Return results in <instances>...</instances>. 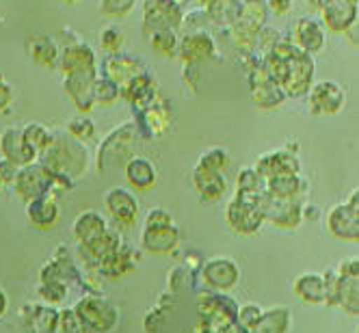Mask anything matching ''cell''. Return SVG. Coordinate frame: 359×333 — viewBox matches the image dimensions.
Segmentation results:
<instances>
[{
    "mask_svg": "<svg viewBox=\"0 0 359 333\" xmlns=\"http://www.w3.org/2000/svg\"><path fill=\"white\" fill-rule=\"evenodd\" d=\"M171 225V215L161 210V208H154L147 212V221H145V229H154V227H167Z\"/></svg>",
    "mask_w": 359,
    "mask_h": 333,
    "instance_id": "obj_33",
    "label": "cell"
},
{
    "mask_svg": "<svg viewBox=\"0 0 359 333\" xmlns=\"http://www.w3.org/2000/svg\"><path fill=\"white\" fill-rule=\"evenodd\" d=\"M359 193L353 191L351 199L344 203V206L333 208L329 215V229L338 238H348L355 240L359 236Z\"/></svg>",
    "mask_w": 359,
    "mask_h": 333,
    "instance_id": "obj_7",
    "label": "cell"
},
{
    "mask_svg": "<svg viewBox=\"0 0 359 333\" xmlns=\"http://www.w3.org/2000/svg\"><path fill=\"white\" fill-rule=\"evenodd\" d=\"M286 63H288V74H286L284 83L279 85V89L284 91V95L299 100L310 91L312 76H314V61L310 55H305L303 50L297 48L294 55Z\"/></svg>",
    "mask_w": 359,
    "mask_h": 333,
    "instance_id": "obj_1",
    "label": "cell"
},
{
    "mask_svg": "<svg viewBox=\"0 0 359 333\" xmlns=\"http://www.w3.org/2000/svg\"><path fill=\"white\" fill-rule=\"evenodd\" d=\"M104 203L111 212L113 219H117L119 223L123 225H130L135 223V217H137V210H139V203H137V197L130 195L126 189H111L107 195H104Z\"/></svg>",
    "mask_w": 359,
    "mask_h": 333,
    "instance_id": "obj_12",
    "label": "cell"
},
{
    "mask_svg": "<svg viewBox=\"0 0 359 333\" xmlns=\"http://www.w3.org/2000/svg\"><path fill=\"white\" fill-rule=\"evenodd\" d=\"M286 100L284 91L275 83H264L258 87H251V102L260 109H277Z\"/></svg>",
    "mask_w": 359,
    "mask_h": 333,
    "instance_id": "obj_21",
    "label": "cell"
},
{
    "mask_svg": "<svg viewBox=\"0 0 359 333\" xmlns=\"http://www.w3.org/2000/svg\"><path fill=\"white\" fill-rule=\"evenodd\" d=\"M243 3H253V0H243Z\"/></svg>",
    "mask_w": 359,
    "mask_h": 333,
    "instance_id": "obj_40",
    "label": "cell"
},
{
    "mask_svg": "<svg viewBox=\"0 0 359 333\" xmlns=\"http://www.w3.org/2000/svg\"><path fill=\"white\" fill-rule=\"evenodd\" d=\"M279 39H281V33H277L275 29H260L258 35H255V43L266 50H271Z\"/></svg>",
    "mask_w": 359,
    "mask_h": 333,
    "instance_id": "obj_34",
    "label": "cell"
},
{
    "mask_svg": "<svg viewBox=\"0 0 359 333\" xmlns=\"http://www.w3.org/2000/svg\"><path fill=\"white\" fill-rule=\"evenodd\" d=\"M100 48L104 50V53L109 55H117L121 53V48H123V41H126V35L119 27H115V24H109V27H104L100 31Z\"/></svg>",
    "mask_w": 359,
    "mask_h": 333,
    "instance_id": "obj_24",
    "label": "cell"
},
{
    "mask_svg": "<svg viewBox=\"0 0 359 333\" xmlns=\"http://www.w3.org/2000/svg\"><path fill=\"white\" fill-rule=\"evenodd\" d=\"M217 55V43L208 31H191L177 43V55L184 65H197L210 61Z\"/></svg>",
    "mask_w": 359,
    "mask_h": 333,
    "instance_id": "obj_5",
    "label": "cell"
},
{
    "mask_svg": "<svg viewBox=\"0 0 359 333\" xmlns=\"http://www.w3.org/2000/svg\"><path fill=\"white\" fill-rule=\"evenodd\" d=\"M79 316L83 318L85 325H89L97 331H107L115 325L117 310H113V307L102 299L87 297L83 303H79Z\"/></svg>",
    "mask_w": 359,
    "mask_h": 333,
    "instance_id": "obj_10",
    "label": "cell"
},
{
    "mask_svg": "<svg viewBox=\"0 0 359 333\" xmlns=\"http://www.w3.org/2000/svg\"><path fill=\"white\" fill-rule=\"evenodd\" d=\"M294 5V0H266V11L275 15H286Z\"/></svg>",
    "mask_w": 359,
    "mask_h": 333,
    "instance_id": "obj_35",
    "label": "cell"
},
{
    "mask_svg": "<svg viewBox=\"0 0 359 333\" xmlns=\"http://www.w3.org/2000/svg\"><path fill=\"white\" fill-rule=\"evenodd\" d=\"M126 177L135 189H151L154 182H156V167L143 156H133L126 163Z\"/></svg>",
    "mask_w": 359,
    "mask_h": 333,
    "instance_id": "obj_15",
    "label": "cell"
},
{
    "mask_svg": "<svg viewBox=\"0 0 359 333\" xmlns=\"http://www.w3.org/2000/svg\"><path fill=\"white\" fill-rule=\"evenodd\" d=\"M299 50H303L305 55H316L325 48V31L320 20L314 18H299L294 24L292 37H288Z\"/></svg>",
    "mask_w": 359,
    "mask_h": 333,
    "instance_id": "obj_8",
    "label": "cell"
},
{
    "mask_svg": "<svg viewBox=\"0 0 359 333\" xmlns=\"http://www.w3.org/2000/svg\"><path fill=\"white\" fill-rule=\"evenodd\" d=\"M227 221L232 223L238 232L251 234L260 227L262 215L255 210L251 203H245L243 199H234V203H229V208H227Z\"/></svg>",
    "mask_w": 359,
    "mask_h": 333,
    "instance_id": "obj_13",
    "label": "cell"
},
{
    "mask_svg": "<svg viewBox=\"0 0 359 333\" xmlns=\"http://www.w3.org/2000/svg\"><path fill=\"white\" fill-rule=\"evenodd\" d=\"M93 100H95V104H102V107L115 104L119 100V85L107 81L104 76H102V79H97L93 85Z\"/></svg>",
    "mask_w": 359,
    "mask_h": 333,
    "instance_id": "obj_26",
    "label": "cell"
},
{
    "mask_svg": "<svg viewBox=\"0 0 359 333\" xmlns=\"http://www.w3.org/2000/svg\"><path fill=\"white\" fill-rule=\"evenodd\" d=\"M184 20L182 7H177L173 0H147L143 11L145 33H154L158 29H180Z\"/></svg>",
    "mask_w": 359,
    "mask_h": 333,
    "instance_id": "obj_4",
    "label": "cell"
},
{
    "mask_svg": "<svg viewBox=\"0 0 359 333\" xmlns=\"http://www.w3.org/2000/svg\"><path fill=\"white\" fill-rule=\"evenodd\" d=\"M3 81H5V79H3V74H0V83H3Z\"/></svg>",
    "mask_w": 359,
    "mask_h": 333,
    "instance_id": "obj_39",
    "label": "cell"
},
{
    "mask_svg": "<svg viewBox=\"0 0 359 333\" xmlns=\"http://www.w3.org/2000/svg\"><path fill=\"white\" fill-rule=\"evenodd\" d=\"M227 165H229L227 151H225L223 147H212V149H208V151L203 154V156L199 158L197 169H201V171H217V173H221Z\"/></svg>",
    "mask_w": 359,
    "mask_h": 333,
    "instance_id": "obj_27",
    "label": "cell"
},
{
    "mask_svg": "<svg viewBox=\"0 0 359 333\" xmlns=\"http://www.w3.org/2000/svg\"><path fill=\"white\" fill-rule=\"evenodd\" d=\"M323 11V22L327 29L344 33L357 22V0H312Z\"/></svg>",
    "mask_w": 359,
    "mask_h": 333,
    "instance_id": "obj_6",
    "label": "cell"
},
{
    "mask_svg": "<svg viewBox=\"0 0 359 333\" xmlns=\"http://www.w3.org/2000/svg\"><path fill=\"white\" fill-rule=\"evenodd\" d=\"M143 72H145V67H143L141 59H137L133 55H123V53L111 55L104 61V65H102V76L115 85H123Z\"/></svg>",
    "mask_w": 359,
    "mask_h": 333,
    "instance_id": "obj_9",
    "label": "cell"
},
{
    "mask_svg": "<svg viewBox=\"0 0 359 333\" xmlns=\"http://www.w3.org/2000/svg\"><path fill=\"white\" fill-rule=\"evenodd\" d=\"M260 318H262V310L258 305H245L243 310L238 312V320L247 329H255V325L260 322Z\"/></svg>",
    "mask_w": 359,
    "mask_h": 333,
    "instance_id": "obj_31",
    "label": "cell"
},
{
    "mask_svg": "<svg viewBox=\"0 0 359 333\" xmlns=\"http://www.w3.org/2000/svg\"><path fill=\"white\" fill-rule=\"evenodd\" d=\"M67 132H69V137H74L76 141H87V139L93 137L95 125H93V121H91L89 117H76V119L69 121Z\"/></svg>",
    "mask_w": 359,
    "mask_h": 333,
    "instance_id": "obj_29",
    "label": "cell"
},
{
    "mask_svg": "<svg viewBox=\"0 0 359 333\" xmlns=\"http://www.w3.org/2000/svg\"><path fill=\"white\" fill-rule=\"evenodd\" d=\"M297 294L301 299H305L307 303H320L323 299H327V284L325 279L318 275H303L297 279Z\"/></svg>",
    "mask_w": 359,
    "mask_h": 333,
    "instance_id": "obj_19",
    "label": "cell"
},
{
    "mask_svg": "<svg viewBox=\"0 0 359 333\" xmlns=\"http://www.w3.org/2000/svg\"><path fill=\"white\" fill-rule=\"evenodd\" d=\"M59 69L63 74L74 72V69H87V67H97L95 61V53L93 48L85 41H76L65 46L61 53H59Z\"/></svg>",
    "mask_w": 359,
    "mask_h": 333,
    "instance_id": "obj_11",
    "label": "cell"
},
{
    "mask_svg": "<svg viewBox=\"0 0 359 333\" xmlns=\"http://www.w3.org/2000/svg\"><path fill=\"white\" fill-rule=\"evenodd\" d=\"M65 5H74V3H79V0H63Z\"/></svg>",
    "mask_w": 359,
    "mask_h": 333,
    "instance_id": "obj_38",
    "label": "cell"
},
{
    "mask_svg": "<svg viewBox=\"0 0 359 333\" xmlns=\"http://www.w3.org/2000/svg\"><path fill=\"white\" fill-rule=\"evenodd\" d=\"M74 232H76V236H79V240L85 245V243H89V240H93V238H97L107 232V221L100 212L89 210V212L79 217V221H76V225H74Z\"/></svg>",
    "mask_w": 359,
    "mask_h": 333,
    "instance_id": "obj_18",
    "label": "cell"
},
{
    "mask_svg": "<svg viewBox=\"0 0 359 333\" xmlns=\"http://www.w3.org/2000/svg\"><path fill=\"white\" fill-rule=\"evenodd\" d=\"M139 115H141V123L145 128V132L149 137H163L171 125V115L163 102H156V104H151Z\"/></svg>",
    "mask_w": 359,
    "mask_h": 333,
    "instance_id": "obj_16",
    "label": "cell"
},
{
    "mask_svg": "<svg viewBox=\"0 0 359 333\" xmlns=\"http://www.w3.org/2000/svg\"><path fill=\"white\" fill-rule=\"evenodd\" d=\"M288 318H290V312L275 310L269 316L260 318V322L255 325V331H258V333H284L286 327H288Z\"/></svg>",
    "mask_w": 359,
    "mask_h": 333,
    "instance_id": "obj_25",
    "label": "cell"
},
{
    "mask_svg": "<svg viewBox=\"0 0 359 333\" xmlns=\"http://www.w3.org/2000/svg\"><path fill=\"white\" fill-rule=\"evenodd\" d=\"M203 279L212 288H232L238 281V266L225 258L212 260L206 269H203Z\"/></svg>",
    "mask_w": 359,
    "mask_h": 333,
    "instance_id": "obj_14",
    "label": "cell"
},
{
    "mask_svg": "<svg viewBox=\"0 0 359 333\" xmlns=\"http://www.w3.org/2000/svg\"><path fill=\"white\" fill-rule=\"evenodd\" d=\"M344 104H346V91L333 81H320L307 93V109H310L312 115L333 117L344 109Z\"/></svg>",
    "mask_w": 359,
    "mask_h": 333,
    "instance_id": "obj_2",
    "label": "cell"
},
{
    "mask_svg": "<svg viewBox=\"0 0 359 333\" xmlns=\"http://www.w3.org/2000/svg\"><path fill=\"white\" fill-rule=\"evenodd\" d=\"M29 53H31V57H33L35 63L53 67L59 61V53H61V50H59V46L53 39H50V37H35L31 41V46H29Z\"/></svg>",
    "mask_w": 359,
    "mask_h": 333,
    "instance_id": "obj_20",
    "label": "cell"
},
{
    "mask_svg": "<svg viewBox=\"0 0 359 333\" xmlns=\"http://www.w3.org/2000/svg\"><path fill=\"white\" fill-rule=\"evenodd\" d=\"M9 102H11V89L5 83H0V109H5Z\"/></svg>",
    "mask_w": 359,
    "mask_h": 333,
    "instance_id": "obj_36",
    "label": "cell"
},
{
    "mask_svg": "<svg viewBox=\"0 0 359 333\" xmlns=\"http://www.w3.org/2000/svg\"><path fill=\"white\" fill-rule=\"evenodd\" d=\"M195 184H197L199 193L206 199H217L225 191V180H223V175L217 173V171L195 169Z\"/></svg>",
    "mask_w": 359,
    "mask_h": 333,
    "instance_id": "obj_22",
    "label": "cell"
},
{
    "mask_svg": "<svg viewBox=\"0 0 359 333\" xmlns=\"http://www.w3.org/2000/svg\"><path fill=\"white\" fill-rule=\"evenodd\" d=\"M97 81V67L74 69L65 74V91L81 113H89L95 107L93 85Z\"/></svg>",
    "mask_w": 359,
    "mask_h": 333,
    "instance_id": "obj_3",
    "label": "cell"
},
{
    "mask_svg": "<svg viewBox=\"0 0 359 333\" xmlns=\"http://www.w3.org/2000/svg\"><path fill=\"white\" fill-rule=\"evenodd\" d=\"M260 180L262 175L255 171V169H243L238 173V184H241V191H255L260 186Z\"/></svg>",
    "mask_w": 359,
    "mask_h": 333,
    "instance_id": "obj_32",
    "label": "cell"
},
{
    "mask_svg": "<svg viewBox=\"0 0 359 333\" xmlns=\"http://www.w3.org/2000/svg\"><path fill=\"white\" fill-rule=\"evenodd\" d=\"M137 0H100V9L104 11L107 15H113V18H121V15H128L133 11Z\"/></svg>",
    "mask_w": 359,
    "mask_h": 333,
    "instance_id": "obj_30",
    "label": "cell"
},
{
    "mask_svg": "<svg viewBox=\"0 0 359 333\" xmlns=\"http://www.w3.org/2000/svg\"><path fill=\"white\" fill-rule=\"evenodd\" d=\"M149 43L151 48L156 50L158 55L163 57H175L177 55V35L173 29H158V31H154L149 33Z\"/></svg>",
    "mask_w": 359,
    "mask_h": 333,
    "instance_id": "obj_23",
    "label": "cell"
},
{
    "mask_svg": "<svg viewBox=\"0 0 359 333\" xmlns=\"http://www.w3.org/2000/svg\"><path fill=\"white\" fill-rule=\"evenodd\" d=\"M3 312H5V294L0 292V314H3Z\"/></svg>",
    "mask_w": 359,
    "mask_h": 333,
    "instance_id": "obj_37",
    "label": "cell"
},
{
    "mask_svg": "<svg viewBox=\"0 0 359 333\" xmlns=\"http://www.w3.org/2000/svg\"><path fill=\"white\" fill-rule=\"evenodd\" d=\"M22 139L31 149H39V147H48L50 141H53V135H50L48 128H43L41 123H31L24 128Z\"/></svg>",
    "mask_w": 359,
    "mask_h": 333,
    "instance_id": "obj_28",
    "label": "cell"
},
{
    "mask_svg": "<svg viewBox=\"0 0 359 333\" xmlns=\"http://www.w3.org/2000/svg\"><path fill=\"white\" fill-rule=\"evenodd\" d=\"M177 243V229L173 225L154 227L143 232V247L151 253H167Z\"/></svg>",
    "mask_w": 359,
    "mask_h": 333,
    "instance_id": "obj_17",
    "label": "cell"
}]
</instances>
